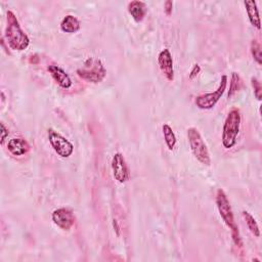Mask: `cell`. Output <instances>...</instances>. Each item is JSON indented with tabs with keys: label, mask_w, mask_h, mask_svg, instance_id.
<instances>
[{
	"label": "cell",
	"mask_w": 262,
	"mask_h": 262,
	"mask_svg": "<svg viewBox=\"0 0 262 262\" xmlns=\"http://www.w3.org/2000/svg\"><path fill=\"white\" fill-rule=\"evenodd\" d=\"M6 22L7 25L5 28V39L9 48L13 51L20 52L26 50L30 44V39L22 30L17 17L11 10L7 11Z\"/></svg>",
	"instance_id": "obj_1"
},
{
	"label": "cell",
	"mask_w": 262,
	"mask_h": 262,
	"mask_svg": "<svg viewBox=\"0 0 262 262\" xmlns=\"http://www.w3.org/2000/svg\"><path fill=\"white\" fill-rule=\"evenodd\" d=\"M216 204H217V208H218L221 218L223 219L225 224L229 227V229L232 230V236H233L234 243L237 246H240V247H242V240H241L240 233H239V227L235 221L234 213H233L232 207H230L228 199L222 190L217 191Z\"/></svg>",
	"instance_id": "obj_2"
},
{
	"label": "cell",
	"mask_w": 262,
	"mask_h": 262,
	"mask_svg": "<svg viewBox=\"0 0 262 262\" xmlns=\"http://www.w3.org/2000/svg\"><path fill=\"white\" fill-rule=\"evenodd\" d=\"M241 115L238 109L230 111L225 119L222 130V145L225 149H232L236 143L240 131Z\"/></svg>",
	"instance_id": "obj_3"
},
{
	"label": "cell",
	"mask_w": 262,
	"mask_h": 262,
	"mask_svg": "<svg viewBox=\"0 0 262 262\" xmlns=\"http://www.w3.org/2000/svg\"><path fill=\"white\" fill-rule=\"evenodd\" d=\"M77 74L88 82L100 83L105 77L106 71L100 58L88 57L83 66L77 70Z\"/></svg>",
	"instance_id": "obj_4"
},
{
	"label": "cell",
	"mask_w": 262,
	"mask_h": 262,
	"mask_svg": "<svg viewBox=\"0 0 262 262\" xmlns=\"http://www.w3.org/2000/svg\"><path fill=\"white\" fill-rule=\"evenodd\" d=\"M188 137H189L190 147L194 154V156L202 164L209 166L211 163L209 152L203 140V137L201 134H200L199 130L195 127L190 128L188 130Z\"/></svg>",
	"instance_id": "obj_5"
},
{
	"label": "cell",
	"mask_w": 262,
	"mask_h": 262,
	"mask_svg": "<svg viewBox=\"0 0 262 262\" xmlns=\"http://www.w3.org/2000/svg\"><path fill=\"white\" fill-rule=\"evenodd\" d=\"M227 86V76L223 75L221 77V81L218 86V88L215 90L214 92H211V94H206L199 96L196 99V105L198 107L202 110H209L212 109V107L217 104V102L220 100L222 97L223 92L225 91Z\"/></svg>",
	"instance_id": "obj_6"
},
{
	"label": "cell",
	"mask_w": 262,
	"mask_h": 262,
	"mask_svg": "<svg viewBox=\"0 0 262 262\" xmlns=\"http://www.w3.org/2000/svg\"><path fill=\"white\" fill-rule=\"evenodd\" d=\"M49 140L57 155L63 158H69L74 151V146L66 137L53 129H49Z\"/></svg>",
	"instance_id": "obj_7"
},
{
	"label": "cell",
	"mask_w": 262,
	"mask_h": 262,
	"mask_svg": "<svg viewBox=\"0 0 262 262\" xmlns=\"http://www.w3.org/2000/svg\"><path fill=\"white\" fill-rule=\"evenodd\" d=\"M112 169L115 179L120 182L124 183L129 178V170L126 161L121 153H117L114 155L112 160Z\"/></svg>",
	"instance_id": "obj_8"
},
{
	"label": "cell",
	"mask_w": 262,
	"mask_h": 262,
	"mask_svg": "<svg viewBox=\"0 0 262 262\" xmlns=\"http://www.w3.org/2000/svg\"><path fill=\"white\" fill-rule=\"evenodd\" d=\"M52 220L55 225L65 230H69L75 223L73 212L68 208H59L54 210L52 213Z\"/></svg>",
	"instance_id": "obj_9"
},
{
	"label": "cell",
	"mask_w": 262,
	"mask_h": 262,
	"mask_svg": "<svg viewBox=\"0 0 262 262\" xmlns=\"http://www.w3.org/2000/svg\"><path fill=\"white\" fill-rule=\"evenodd\" d=\"M158 64H159V67H160L161 71L163 72V74L165 75L166 78L169 81H172L174 79L173 59H172V55H171L170 52H169V50L165 49L159 53Z\"/></svg>",
	"instance_id": "obj_10"
},
{
	"label": "cell",
	"mask_w": 262,
	"mask_h": 262,
	"mask_svg": "<svg viewBox=\"0 0 262 262\" xmlns=\"http://www.w3.org/2000/svg\"><path fill=\"white\" fill-rule=\"evenodd\" d=\"M48 70L52 74L54 81L60 87L67 89V88H70L72 86V80L70 78V76L63 69H61L59 66H57V65H50Z\"/></svg>",
	"instance_id": "obj_11"
},
{
	"label": "cell",
	"mask_w": 262,
	"mask_h": 262,
	"mask_svg": "<svg viewBox=\"0 0 262 262\" xmlns=\"http://www.w3.org/2000/svg\"><path fill=\"white\" fill-rule=\"evenodd\" d=\"M8 151L13 156H23L30 150V146L22 137H14L8 142Z\"/></svg>",
	"instance_id": "obj_12"
},
{
	"label": "cell",
	"mask_w": 262,
	"mask_h": 262,
	"mask_svg": "<svg viewBox=\"0 0 262 262\" xmlns=\"http://www.w3.org/2000/svg\"><path fill=\"white\" fill-rule=\"evenodd\" d=\"M128 11L132 15V18L136 22H141L145 18L146 12H147V5L143 1H132L128 4Z\"/></svg>",
	"instance_id": "obj_13"
},
{
	"label": "cell",
	"mask_w": 262,
	"mask_h": 262,
	"mask_svg": "<svg viewBox=\"0 0 262 262\" xmlns=\"http://www.w3.org/2000/svg\"><path fill=\"white\" fill-rule=\"evenodd\" d=\"M60 29L66 33H75L80 29V22L72 14H68L60 23Z\"/></svg>",
	"instance_id": "obj_14"
},
{
	"label": "cell",
	"mask_w": 262,
	"mask_h": 262,
	"mask_svg": "<svg viewBox=\"0 0 262 262\" xmlns=\"http://www.w3.org/2000/svg\"><path fill=\"white\" fill-rule=\"evenodd\" d=\"M244 4L246 6V10H247L250 23L257 29H260V19L256 2L253 1V0H248V1H244Z\"/></svg>",
	"instance_id": "obj_15"
},
{
	"label": "cell",
	"mask_w": 262,
	"mask_h": 262,
	"mask_svg": "<svg viewBox=\"0 0 262 262\" xmlns=\"http://www.w3.org/2000/svg\"><path fill=\"white\" fill-rule=\"evenodd\" d=\"M163 134H164V140L168 147V149L172 151L176 145V136L172 130V128L168 124H164L162 127Z\"/></svg>",
	"instance_id": "obj_16"
},
{
	"label": "cell",
	"mask_w": 262,
	"mask_h": 262,
	"mask_svg": "<svg viewBox=\"0 0 262 262\" xmlns=\"http://www.w3.org/2000/svg\"><path fill=\"white\" fill-rule=\"evenodd\" d=\"M243 216L246 220V223H247V226L248 228L250 229V232L255 236V237H259L260 236V230H259V227H258V224L256 222V220L254 219V217L252 216V215L247 212V211H243Z\"/></svg>",
	"instance_id": "obj_17"
},
{
	"label": "cell",
	"mask_w": 262,
	"mask_h": 262,
	"mask_svg": "<svg viewBox=\"0 0 262 262\" xmlns=\"http://www.w3.org/2000/svg\"><path fill=\"white\" fill-rule=\"evenodd\" d=\"M243 86V81L241 77L237 73H233L232 82H230V88L228 92V98H232L237 91H239Z\"/></svg>",
	"instance_id": "obj_18"
},
{
	"label": "cell",
	"mask_w": 262,
	"mask_h": 262,
	"mask_svg": "<svg viewBox=\"0 0 262 262\" xmlns=\"http://www.w3.org/2000/svg\"><path fill=\"white\" fill-rule=\"evenodd\" d=\"M251 52L254 59L259 65L262 64V55H261V46L257 40H253L251 43Z\"/></svg>",
	"instance_id": "obj_19"
},
{
	"label": "cell",
	"mask_w": 262,
	"mask_h": 262,
	"mask_svg": "<svg viewBox=\"0 0 262 262\" xmlns=\"http://www.w3.org/2000/svg\"><path fill=\"white\" fill-rule=\"evenodd\" d=\"M251 83L254 89V95L256 97V99L258 101H261V94H262V87H261V83L259 82V80L257 78H252L251 79Z\"/></svg>",
	"instance_id": "obj_20"
},
{
	"label": "cell",
	"mask_w": 262,
	"mask_h": 262,
	"mask_svg": "<svg viewBox=\"0 0 262 262\" xmlns=\"http://www.w3.org/2000/svg\"><path fill=\"white\" fill-rule=\"evenodd\" d=\"M172 7H173V1H170V0H168V1L165 2V12H166V14H168V15L171 14Z\"/></svg>",
	"instance_id": "obj_21"
},
{
	"label": "cell",
	"mask_w": 262,
	"mask_h": 262,
	"mask_svg": "<svg viewBox=\"0 0 262 262\" xmlns=\"http://www.w3.org/2000/svg\"><path fill=\"white\" fill-rule=\"evenodd\" d=\"M8 135V129L5 127L4 123L1 122V144L4 143L6 136Z\"/></svg>",
	"instance_id": "obj_22"
},
{
	"label": "cell",
	"mask_w": 262,
	"mask_h": 262,
	"mask_svg": "<svg viewBox=\"0 0 262 262\" xmlns=\"http://www.w3.org/2000/svg\"><path fill=\"white\" fill-rule=\"evenodd\" d=\"M200 71H201V68H200L199 65H195L193 70L191 71V74H190V79H194L195 77L200 73Z\"/></svg>",
	"instance_id": "obj_23"
},
{
	"label": "cell",
	"mask_w": 262,
	"mask_h": 262,
	"mask_svg": "<svg viewBox=\"0 0 262 262\" xmlns=\"http://www.w3.org/2000/svg\"><path fill=\"white\" fill-rule=\"evenodd\" d=\"M113 225H114V228H116V232H117V235L119 236V229H120V227H119V225H118V222H117V220H114V222H113Z\"/></svg>",
	"instance_id": "obj_24"
}]
</instances>
